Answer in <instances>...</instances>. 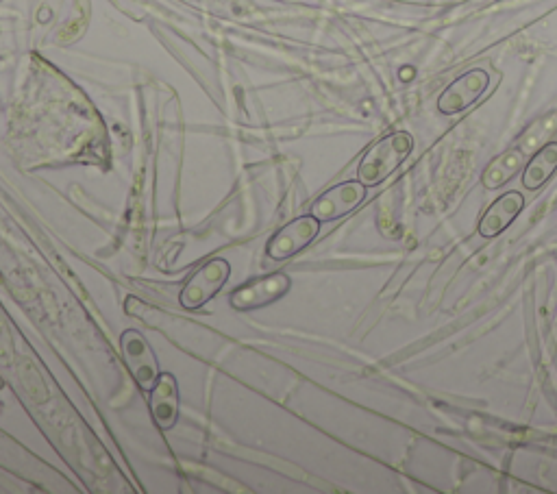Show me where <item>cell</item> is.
<instances>
[{
	"label": "cell",
	"instance_id": "10",
	"mask_svg": "<svg viewBox=\"0 0 557 494\" xmlns=\"http://www.w3.org/2000/svg\"><path fill=\"white\" fill-rule=\"evenodd\" d=\"M557 170V142L544 144L523 170V188L538 190Z\"/></svg>",
	"mask_w": 557,
	"mask_h": 494
},
{
	"label": "cell",
	"instance_id": "3",
	"mask_svg": "<svg viewBox=\"0 0 557 494\" xmlns=\"http://www.w3.org/2000/svg\"><path fill=\"white\" fill-rule=\"evenodd\" d=\"M366 199V185L362 181H346L340 185H333L331 190L323 192L312 205V214L320 222H333L346 214H351L353 209L362 205Z\"/></svg>",
	"mask_w": 557,
	"mask_h": 494
},
{
	"label": "cell",
	"instance_id": "1",
	"mask_svg": "<svg viewBox=\"0 0 557 494\" xmlns=\"http://www.w3.org/2000/svg\"><path fill=\"white\" fill-rule=\"evenodd\" d=\"M412 148L414 140L410 133L396 131L386 135V138L370 146L362 157L360 168H357V181H362L366 188H375L405 162Z\"/></svg>",
	"mask_w": 557,
	"mask_h": 494
},
{
	"label": "cell",
	"instance_id": "7",
	"mask_svg": "<svg viewBox=\"0 0 557 494\" xmlns=\"http://www.w3.org/2000/svg\"><path fill=\"white\" fill-rule=\"evenodd\" d=\"M122 353H125V360L135 379V384H138L144 392H151L159 377L157 362L153 351L148 349L146 340L138 331H127L125 336H122Z\"/></svg>",
	"mask_w": 557,
	"mask_h": 494
},
{
	"label": "cell",
	"instance_id": "6",
	"mask_svg": "<svg viewBox=\"0 0 557 494\" xmlns=\"http://www.w3.org/2000/svg\"><path fill=\"white\" fill-rule=\"evenodd\" d=\"M288 290H290V279L286 275L277 273V275L259 277L235 290V294L231 296V305L235 310H242V312L259 310V307H266L281 299Z\"/></svg>",
	"mask_w": 557,
	"mask_h": 494
},
{
	"label": "cell",
	"instance_id": "4",
	"mask_svg": "<svg viewBox=\"0 0 557 494\" xmlns=\"http://www.w3.org/2000/svg\"><path fill=\"white\" fill-rule=\"evenodd\" d=\"M490 77L486 70L475 68L464 72L462 77H457L447 90H444L438 98V111L440 114H460V111L468 109L470 105H475L481 94L488 90Z\"/></svg>",
	"mask_w": 557,
	"mask_h": 494
},
{
	"label": "cell",
	"instance_id": "5",
	"mask_svg": "<svg viewBox=\"0 0 557 494\" xmlns=\"http://www.w3.org/2000/svg\"><path fill=\"white\" fill-rule=\"evenodd\" d=\"M320 231V220L309 216H301L292 222H288L286 227H281L275 236H272L268 244V257L275 259V262H283V259L294 257L296 253H301L305 246L312 244Z\"/></svg>",
	"mask_w": 557,
	"mask_h": 494
},
{
	"label": "cell",
	"instance_id": "2",
	"mask_svg": "<svg viewBox=\"0 0 557 494\" xmlns=\"http://www.w3.org/2000/svg\"><path fill=\"white\" fill-rule=\"evenodd\" d=\"M229 273L231 268L225 259H212V262L194 270L181 290V305L185 310H198V307H203L222 290V286H225L229 279Z\"/></svg>",
	"mask_w": 557,
	"mask_h": 494
},
{
	"label": "cell",
	"instance_id": "8",
	"mask_svg": "<svg viewBox=\"0 0 557 494\" xmlns=\"http://www.w3.org/2000/svg\"><path fill=\"white\" fill-rule=\"evenodd\" d=\"M523 205H525L523 194L516 190H510L503 196H499V199L488 207V212L481 216L479 236L488 238V240L497 238L499 233H503L507 227H510L516 220V216L523 212Z\"/></svg>",
	"mask_w": 557,
	"mask_h": 494
},
{
	"label": "cell",
	"instance_id": "9",
	"mask_svg": "<svg viewBox=\"0 0 557 494\" xmlns=\"http://www.w3.org/2000/svg\"><path fill=\"white\" fill-rule=\"evenodd\" d=\"M151 412L155 423L162 429H170L179 416V392L172 375H159L157 384L151 388Z\"/></svg>",
	"mask_w": 557,
	"mask_h": 494
}]
</instances>
